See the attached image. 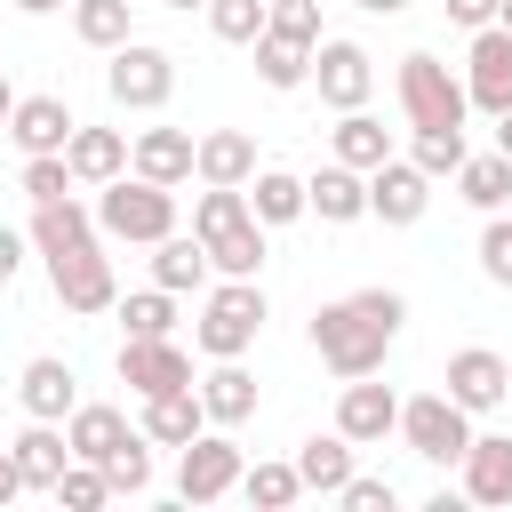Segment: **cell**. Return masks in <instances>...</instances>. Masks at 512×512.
<instances>
[{"mask_svg": "<svg viewBox=\"0 0 512 512\" xmlns=\"http://www.w3.org/2000/svg\"><path fill=\"white\" fill-rule=\"evenodd\" d=\"M400 320H408V304H400L392 288L336 296V304L312 312V352H320L328 376H376L384 352H392V336H400Z\"/></svg>", "mask_w": 512, "mask_h": 512, "instance_id": "obj_1", "label": "cell"}, {"mask_svg": "<svg viewBox=\"0 0 512 512\" xmlns=\"http://www.w3.org/2000/svg\"><path fill=\"white\" fill-rule=\"evenodd\" d=\"M192 232L208 240L216 272L256 280V264H264V224H256V208H248V184H208V192L192 200Z\"/></svg>", "mask_w": 512, "mask_h": 512, "instance_id": "obj_2", "label": "cell"}, {"mask_svg": "<svg viewBox=\"0 0 512 512\" xmlns=\"http://www.w3.org/2000/svg\"><path fill=\"white\" fill-rule=\"evenodd\" d=\"M96 232L104 240H136V248H160L176 232V184H152V176H112L104 200H96Z\"/></svg>", "mask_w": 512, "mask_h": 512, "instance_id": "obj_3", "label": "cell"}, {"mask_svg": "<svg viewBox=\"0 0 512 512\" xmlns=\"http://www.w3.org/2000/svg\"><path fill=\"white\" fill-rule=\"evenodd\" d=\"M256 336H264V288L224 272V288H208V304H200V320H192V344H200L208 360H240Z\"/></svg>", "mask_w": 512, "mask_h": 512, "instance_id": "obj_4", "label": "cell"}, {"mask_svg": "<svg viewBox=\"0 0 512 512\" xmlns=\"http://www.w3.org/2000/svg\"><path fill=\"white\" fill-rule=\"evenodd\" d=\"M400 112H408V128H464L472 96L440 56L416 48V56H400Z\"/></svg>", "mask_w": 512, "mask_h": 512, "instance_id": "obj_5", "label": "cell"}, {"mask_svg": "<svg viewBox=\"0 0 512 512\" xmlns=\"http://www.w3.org/2000/svg\"><path fill=\"white\" fill-rule=\"evenodd\" d=\"M400 440H408L424 464H464V448H472V408L448 400V392H416V400H400Z\"/></svg>", "mask_w": 512, "mask_h": 512, "instance_id": "obj_6", "label": "cell"}, {"mask_svg": "<svg viewBox=\"0 0 512 512\" xmlns=\"http://www.w3.org/2000/svg\"><path fill=\"white\" fill-rule=\"evenodd\" d=\"M104 88H112V104H120V112H160V104L176 96V56H168V48H152V40H120V48H112Z\"/></svg>", "mask_w": 512, "mask_h": 512, "instance_id": "obj_7", "label": "cell"}, {"mask_svg": "<svg viewBox=\"0 0 512 512\" xmlns=\"http://www.w3.org/2000/svg\"><path fill=\"white\" fill-rule=\"evenodd\" d=\"M240 472H248V464H240V440L216 424V432H200V440L184 448V464H176V496H184V504H216V496L240 488Z\"/></svg>", "mask_w": 512, "mask_h": 512, "instance_id": "obj_8", "label": "cell"}, {"mask_svg": "<svg viewBox=\"0 0 512 512\" xmlns=\"http://www.w3.org/2000/svg\"><path fill=\"white\" fill-rule=\"evenodd\" d=\"M120 384L136 400H152V392H176V384H200V376H192V352L176 336H120Z\"/></svg>", "mask_w": 512, "mask_h": 512, "instance_id": "obj_9", "label": "cell"}, {"mask_svg": "<svg viewBox=\"0 0 512 512\" xmlns=\"http://www.w3.org/2000/svg\"><path fill=\"white\" fill-rule=\"evenodd\" d=\"M464 96L472 112H512V32L504 24H480L472 32V56H464Z\"/></svg>", "mask_w": 512, "mask_h": 512, "instance_id": "obj_10", "label": "cell"}, {"mask_svg": "<svg viewBox=\"0 0 512 512\" xmlns=\"http://www.w3.org/2000/svg\"><path fill=\"white\" fill-rule=\"evenodd\" d=\"M48 280H56V304L64 312H112L120 304V280H112V256L88 240V248H72V256H56L48 264Z\"/></svg>", "mask_w": 512, "mask_h": 512, "instance_id": "obj_11", "label": "cell"}, {"mask_svg": "<svg viewBox=\"0 0 512 512\" xmlns=\"http://www.w3.org/2000/svg\"><path fill=\"white\" fill-rule=\"evenodd\" d=\"M312 80H320V104L360 112V104H368V88H376V64H368V48H360V40H320V48H312Z\"/></svg>", "mask_w": 512, "mask_h": 512, "instance_id": "obj_12", "label": "cell"}, {"mask_svg": "<svg viewBox=\"0 0 512 512\" xmlns=\"http://www.w3.org/2000/svg\"><path fill=\"white\" fill-rule=\"evenodd\" d=\"M432 208V176L416 168V160H384V168H368V216H384V224H416Z\"/></svg>", "mask_w": 512, "mask_h": 512, "instance_id": "obj_13", "label": "cell"}, {"mask_svg": "<svg viewBox=\"0 0 512 512\" xmlns=\"http://www.w3.org/2000/svg\"><path fill=\"white\" fill-rule=\"evenodd\" d=\"M448 400H464L472 416H480V408H504V400H512V368H504V352H488V344L448 352Z\"/></svg>", "mask_w": 512, "mask_h": 512, "instance_id": "obj_14", "label": "cell"}, {"mask_svg": "<svg viewBox=\"0 0 512 512\" xmlns=\"http://www.w3.org/2000/svg\"><path fill=\"white\" fill-rule=\"evenodd\" d=\"M336 432H344L352 448H368V440L400 432V392H392V384H368V376H344V400H336Z\"/></svg>", "mask_w": 512, "mask_h": 512, "instance_id": "obj_15", "label": "cell"}, {"mask_svg": "<svg viewBox=\"0 0 512 512\" xmlns=\"http://www.w3.org/2000/svg\"><path fill=\"white\" fill-rule=\"evenodd\" d=\"M200 432H208L200 384H176V392H152V400H144V440H152V448H192Z\"/></svg>", "mask_w": 512, "mask_h": 512, "instance_id": "obj_16", "label": "cell"}, {"mask_svg": "<svg viewBox=\"0 0 512 512\" xmlns=\"http://www.w3.org/2000/svg\"><path fill=\"white\" fill-rule=\"evenodd\" d=\"M72 104L64 96H16V112H8V136H16V152L32 160V152H64L72 144Z\"/></svg>", "mask_w": 512, "mask_h": 512, "instance_id": "obj_17", "label": "cell"}, {"mask_svg": "<svg viewBox=\"0 0 512 512\" xmlns=\"http://www.w3.org/2000/svg\"><path fill=\"white\" fill-rule=\"evenodd\" d=\"M128 168L152 176V184H184V176H200V136H184V128H144V136L128 144Z\"/></svg>", "mask_w": 512, "mask_h": 512, "instance_id": "obj_18", "label": "cell"}, {"mask_svg": "<svg viewBox=\"0 0 512 512\" xmlns=\"http://www.w3.org/2000/svg\"><path fill=\"white\" fill-rule=\"evenodd\" d=\"M304 208H312L320 224H360V216H368V176L344 168V160H328L320 176H304Z\"/></svg>", "mask_w": 512, "mask_h": 512, "instance_id": "obj_19", "label": "cell"}, {"mask_svg": "<svg viewBox=\"0 0 512 512\" xmlns=\"http://www.w3.org/2000/svg\"><path fill=\"white\" fill-rule=\"evenodd\" d=\"M464 496L472 504H512V440L504 432H472V448H464Z\"/></svg>", "mask_w": 512, "mask_h": 512, "instance_id": "obj_20", "label": "cell"}, {"mask_svg": "<svg viewBox=\"0 0 512 512\" xmlns=\"http://www.w3.org/2000/svg\"><path fill=\"white\" fill-rule=\"evenodd\" d=\"M88 240H96V216H88V208H80L72 192H64V200H40V208H32V248H40L48 264H56V256H72V248H88Z\"/></svg>", "mask_w": 512, "mask_h": 512, "instance_id": "obj_21", "label": "cell"}, {"mask_svg": "<svg viewBox=\"0 0 512 512\" xmlns=\"http://www.w3.org/2000/svg\"><path fill=\"white\" fill-rule=\"evenodd\" d=\"M144 424H128L120 408H104V400H80L72 416H64V440H72V456H88V464H104L120 440H136Z\"/></svg>", "mask_w": 512, "mask_h": 512, "instance_id": "obj_22", "label": "cell"}, {"mask_svg": "<svg viewBox=\"0 0 512 512\" xmlns=\"http://www.w3.org/2000/svg\"><path fill=\"white\" fill-rule=\"evenodd\" d=\"M64 160H72V176L80 184H112V176H128V136L120 128H72V144H64Z\"/></svg>", "mask_w": 512, "mask_h": 512, "instance_id": "obj_23", "label": "cell"}, {"mask_svg": "<svg viewBox=\"0 0 512 512\" xmlns=\"http://www.w3.org/2000/svg\"><path fill=\"white\" fill-rule=\"evenodd\" d=\"M16 400L32 408V416H48V424H64L72 408H80V392H72V368L64 360H24V376H16Z\"/></svg>", "mask_w": 512, "mask_h": 512, "instance_id": "obj_24", "label": "cell"}, {"mask_svg": "<svg viewBox=\"0 0 512 512\" xmlns=\"http://www.w3.org/2000/svg\"><path fill=\"white\" fill-rule=\"evenodd\" d=\"M8 448H16V472H24V488H56V480H64V464H72V440H64L48 416H32V432H16Z\"/></svg>", "mask_w": 512, "mask_h": 512, "instance_id": "obj_25", "label": "cell"}, {"mask_svg": "<svg viewBox=\"0 0 512 512\" xmlns=\"http://www.w3.org/2000/svg\"><path fill=\"white\" fill-rule=\"evenodd\" d=\"M200 184H256V136L248 128H208L200 136Z\"/></svg>", "mask_w": 512, "mask_h": 512, "instance_id": "obj_26", "label": "cell"}, {"mask_svg": "<svg viewBox=\"0 0 512 512\" xmlns=\"http://www.w3.org/2000/svg\"><path fill=\"white\" fill-rule=\"evenodd\" d=\"M200 400H208V424H224V432H232V424H248V416H256V376H248L240 360H216V368L200 376Z\"/></svg>", "mask_w": 512, "mask_h": 512, "instance_id": "obj_27", "label": "cell"}, {"mask_svg": "<svg viewBox=\"0 0 512 512\" xmlns=\"http://www.w3.org/2000/svg\"><path fill=\"white\" fill-rule=\"evenodd\" d=\"M208 272H216V256H208V240H200V232H168V240H160V256H152V280H160V288H176V296H184V288H208Z\"/></svg>", "mask_w": 512, "mask_h": 512, "instance_id": "obj_28", "label": "cell"}, {"mask_svg": "<svg viewBox=\"0 0 512 512\" xmlns=\"http://www.w3.org/2000/svg\"><path fill=\"white\" fill-rule=\"evenodd\" d=\"M296 472H304V488L336 496V488L352 480V440H344V432H312V440L296 448Z\"/></svg>", "mask_w": 512, "mask_h": 512, "instance_id": "obj_29", "label": "cell"}, {"mask_svg": "<svg viewBox=\"0 0 512 512\" xmlns=\"http://www.w3.org/2000/svg\"><path fill=\"white\" fill-rule=\"evenodd\" d=\"M256 80H264V88H304V80H312V48L264 24V40H256Z\"/></svg>", "mask_w": 512, "mask_h": 512, "instance_id": "obj_30", "label": "cell"}, {"mask_svg": "<svg viewBox=\"0 0 512 512\" xmlns=\"http://www.w3.org/2000/svg\"><path fill=\"white\" fill-rule=\"evenodd\" d=\"M248 208H256V224L272 232V224H296V216H312L304 208V176H288V168H256V192H248Z\"/></svg>", "mask_w": 512, "mask_h": 512, "instance_id": "obj_31", "label": "cell"}, {"mask_svg": "<svg viewBox=\"0 0 512 512\" xmlns=\"http://www.w3.org/2000/svg\"><path fill=\"white\" fill-rule=\"evenodd\" d=\"M456 192H464L480 216H496V208L512 200V160H504V152H480V160L464 152V168H456Z\"/></svg>", "mask_w": 512, "mask_h": 512, "instance_id": "obj_32", "label": "cell"}, {"mask_svg": "<svg viewBox=\"0 0 512 512\" xmlns=\"http://www.w3.org/2000/svg\"><path fill=\"white\" fill-rule=\"evenodd\" d=\"M336 160H344V168H360V176H368V168H384V160H392V136H384V120H368V112H344V120H336Z\"/></svg>", "mask_w": 512, "mask_h": 512, "instance_id": "obj_33", "label": "cell"}, {"mask_svg": "<svg viewBox=\"0 0 512 512\" xmlns=\"http://www.w3.org/2000/svg\"><path fill=\"white\" fill-rule=\"evenodd\" d=\"M264 24H272V0H208V32L232 48H256Z\"/></svg>", "mask_w": 512, "mask_h": 512, "instance_id": "obj_34", "label": "cell"}, {"mask_svg": "<svg viewBox=\"0 0 512 512\" xmlns=\"http://www.w3.org/2000/svg\"><path fill=\"white\" fill-rule=\"evenodd\" d=\"M120 328H128V336H176V288H160V280L136 288V296L120 304Z\"/></svg>", "mask_w": 512, "mask_h": 512, "instance_id": "obj_35", "label": "cell"}, {"mask_svg": "<svg viewBox=\"0 0 512 512\" xmlns=\"http://www.w3.org/2000/svg\"><path fill=\"white\" fill-rule=\"evenodd\" d=\"M72 32H80L88 48H120V40H136V32H128V0H72Z\"/></svg>", "mask_w": 512, "mask_h": 512, "instance_id": "obj_36", "label": "cell"}, {"mask_svg": "<svg viewBox=\"0 0 512 512\" xmlns=\"http://www.w3.org/2000/svg\"><path fill=\"white\" fill-rule=\"evenodd\" d=\"M104 480H112V496H144V488H152V440H144V432L120 440V448L104 456Z\"/></svg>", "mask_w": 512, "mask_h": 512, "instance_id": "obj_37", "label": "cell"}, {"mask_svg": "<svg viewBox=\"0 0 512 512\" xmlns=\"http://www.w3.org/2000/svg\"><path fill=\"white\" fill-rule=\"evenodd\" d=\"M408 160H416L432 184L456 176V168H464V128H416V152H408Z\"/></svg>", "mask_w": 512, "mask_h": 512, "instance_id": "obj_38", "label": "cell"}, {"mask_svg": "<svg viewBox=\"0 0 512 512\" xmlns=\"http://www.w3.org/2000/svg\"><path fill=\"white\" fill-rule=\"evenodd\" d=\"M240 488H248V504L280 512V504H296V496H304V472H296V464H256V472H240Z\"/></svg>", "mask_w": 512, "mask_h": 512, "instance_id": "obj_39", "label": "cell"}, {"mask_svg": "<svg viewBox=\"0 0 512 512\" xmlns=\"http://www.w3.org/2000/svg\"><path fill=\"white\" fill-rule=\"evenodd\" d=\"M48 496H56V504H72V512H96V504L112 496V480H104V464H88V456H72V464H64V480H56Z\"/></svg>", "mask_w": 512, "mask_h": 512, "instance_id": "obj_40", "label": "cell"}, {"mask_svg": "<svg viewBox=\"0 0 512 512\" xmlns=\"http://www.w3.org/2000/svg\"><path fill=\"white\" fill-rule=\"evenodd\" d=\"M72 184H80V176H72L64 152H32V160H24V200H32V208H40V200H64Z\"/></svg>", "mask_w": 512, "mask_h": 512, "instance_id": "obj_41", "label": "cell"}, {"mask_svg": "<svg viewBox=\"0 0 512 512\" xmlns=\"http://www.w3.org/2000/svg\"><path fill=\"white\" fill-rule=\"evenodd\" d=\"M480 272H488L496 288H512V216H504V208H496L488 232H480Z\"/></svg>", "mask_w": 512, "mask_h": 512, "instance_id": "obj_42", "label": "cell"}, {"mask_svg": "<svg viewBox=\"0 0 512 512\" xmlns=\"http://www.w3.org/2000/svg\"><path fill=\"white\" fill-rule=\"evenodd\" d=\"M272 32H288V40L320 48V0H272Z\"/></svg>", "mask_w": 512, "mask_h": 512, "instance_id": "obj_43", "label": "cell"}, {"mask_svg": "<svg viewBox=\"0 0 512 512\" xmlns=\"http://www.w3.org/2000/svg\"><path fill=\"white\" fill-rule=\"evenodd\" d=\"M336 504H352V512H392V480H360V472H352V480L336 488Z\"/></svg>", "mask_w": 512, "mask_h": 512, "instance_id": "obj_44", "label": "cell"}, {"mask_svg": "<svg viewBox=\"0 0 512 512\" xmlns=\"http://www.w3.org/2000/svg\"><path fill=\"white\" fill-rule=\"evenodd\" d=\"M496 8H504V0H448V24L480 32V24H496Z\"/></svg>", "mask_w": 512, "mask_h": 512, "instance_id": "obj_45", "label": "cell"}, {"mask_svg": "<svg viewBox=\"0 0 512 512\" xmlns=\"http://www.w3.org/2000/svg\"><path fill=\"white\" fill-rule=\"evenodd\" d=\"M24 240H32V232H16V224H0V288L16 280V264H24Z\"/></svg>", "mask_w": 512, "mask_h": 512, "instance_id": "obj_46", "label": "cell"}, {"mask_svg": "<svg viewBox=\"0 0 512 512\" xmlns=\"http://www.w3.org/2000/svg\"><path fill=\"white\" fill-rule=\"evenodd\" d=\"M16 488H24V472H16V448H0V504H8Z\"/></svg>", "mask_w": 512, "mask_h": 512, "instance_id": "obj_47", "label": "cell"}, {"mask_svg": "<svg viewBox=\"0 0 512 512\" xmlns=\"http://www.w3.org/2000/svg\"><path fill=\"white\" fill-rule=\"evenodd\" d=\"M496 152L512 160V112H496Z\"/></svg>", "mask_w": 512, "mask_h": 512, "instance_id": "obj_48", "label": "cell"}, {"mask_svg": "<svg viewBox=\"0 0 512 512\" xmlns=\"http://www.w3.org/2000/svg\"><path fill=\"white\" fill-rule=\"evenodd\" d=\"M352 8H368V16H400L408 0H352Z\"/></svg>", "mask_w": 512, "mask_h": 512, "instance_id": "obj_49", "label": "cell"}, {"mask_svg": "<svg viewBox=\"0 0 512 512\" xmlns=\"http://www.w3.org/2000/svg\"><path fill=\"white\" fill-rule=\"evenodd\" d=\"M16 8H24V16H56L64 0H16Z\"/></svg>", "mask_w": 512, "mask_h": 512, "instance_id": "obj_50", "label": "cell"}, {"mask_svg": "<svg viewBox=\"0 0 512 512\" xmlns=\"http://www.w3.org/2000/svg\"><path fill=\"white\" fill-rule=\"evenodd\" d=\"M8 112H16V88H8V72H0V128H8Z\"/></svg>", "mask_w": 512, "mask_h": 512, "instance_id": "obj_51", "label": "cell"}, {"mask_svg": "<svg viewBox=\"0 0 512 512\" xmlns=\"http://www.w3.org/2000/svg\"><path fill=\"white\" fill-rule=\"evenodd\" d=\"M496 24H504V32H512V0H504V8H496Z\"/></svg>", "mask_w": 512, "mask_h": 512, "instance_id": "obj_52", "label": "cell"}, {"mask_svg": "<svg viewBox=\"0 0 512 512\" xmlns=\"http://www.w3.org/2000/svg\"><path fill=\"white\" fill-rule=\"evenodd\" d=\"M168 8H208V0H168Z\"/></svg>", "mask_w": 512, "mask_h": 512, "instance_id": "obj_53", "label": "cell"}]
</instances>
